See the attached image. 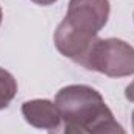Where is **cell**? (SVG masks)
Here are the masks:
<instances>
[{"label":"cell","mask_w":134,"mask_h":134,"mask_svg":"<svg viewBox=\"0 0 134 134\" xmlns=\"http://www.w3.org/2000/svg\"><path fill=\"white\" fill-rule=\"evenodd\" d=\"M109 11V0H70L66 17L55 31L58 52L84 66L100 30L108 22Z\"/></svg>","instance_id":"cell-1"},{"label":"cell","mask_w":134,"mask_h":134,"mask_svg":"<svg viewBox=\"0 0 134 134\" xmlns=\"http://www.w3.org/2000/svg\"><path fill=\"white\" fill-rule=\"evenodd\" d=\"M48 134H86V131H84L81 126L75 125V123L61 120L55 128L48 130Z\"/></svg>","instance_id":"cell-7"},{"label":"cell","mask_w":134,"mask_h":134,"mask_svg":"<svg viewBox=\"0 0 134 134\" xmlns=\"http://www.w3.org/2000/svg\"><path fill=\"white\" fill-rule=\"evenodd\" d=\"M125 97H126V100H130L131 103H134V81L131 84L126 86V89H125Z\"/></svg>","instance_id":"cell-8"},{"label":"cell","mask_w":134,"mask_h":134,"mask_svg":"<svg viewBox=\"0 0 134 134\" xmlns=\"http://www.w3.org/2000/svg\"><path fill=\"white\" fill-rule=\"evenodd\" d=\"M83 67L111 78L128 76L134 73V47L122 39L98 37Z\"/></svg>","instance_id":"cell-3"},{"label":"cell","mask_w":134,"mask_h":134,"mask_svg":"<svg viewBox=\"0 0 134 134\" xmlns=\"http://www.w3.org/2000/svg\"><path fill=\"white\" fill-rule=\"evenodd\" d=\"M133 131H134V111H133Z\"/></svg>","instance_id":"cell-11"},{"label":"cell","mask_w":134,"mask_h":134,"mask_svg":"<svg viewBox=\"0 0 134 134\" xmlns=\"http://www.w3.org/2000/svg\"><path fill=\"white\" fill-rule=\"evenodd\" d=\"M86 133L87 134H126V131L114 119V114L109 112V114L103 115L100 120H97Z\"/></svg>","instance_id":"cell-6"},{"label":"cell","mask_w":134,"mask_h":134,"mask_svg":"<svg viewBox=\"0 0 134 134\" xmlns=\"http://www.w3.org/2000/svg\"><path fill=\"white\" fill-rule=\"evenodd\" d=\"M16 94H17L16 78L8 70L0 67V109L8 108V104L13 101Z\"/></svg>","instance_id":"cell-5"},{"label":"cell","mask_w":134,"mask_h":134,"mask_svg":"<svg viewBox=\"0 0 134 134\" xmlns=\"http://www.w3.org/2000/svg\"><path fill=\"white\" fill-rule=\"evenodd\" d=\"M55 104L59 111L61 120L75 123L84 131H87L103 115L112 112L100 92L84 84L63 87L55 97Z\"/></svg>","instance_id":"cell-2"},{"label":"cell","mask_w":134,"mask_h":134,"mask_svg":"<svg viewBox=\"0 0 134 134\" xmlns=\"http://www.w3.org/2000/svg\"><path fill=\"white\" fill-rule=\"evenodd\" d=\"M2 19H3V13H2V8H0V25H2Z\"/></svg>","instance_id":"cell-10"},{"label":"cell","mask_w":134,"mask_h":134,"mask_svg":"<svg viewBox=\"0 0 134 134\" xmlns=\"http://www.w3.org/2000/svg\"><path fill=\"white\" fill-rule=\"evenodd\" d=\"M22 115L25 117L27 123L37 130H52L61 122L56 104L45 98L25 101L22 104Z\"/></svg>","instance_id":"cell-4"},{"label":"cell","mask_w":134,"mask_h":134,"mask_svg":"<svg viewBox=\"0 0 134 134\" xmlns=\"http://www.w3.org/2000/svg\"><path fill=\"white\" fill-rule=\"evenodd\" d=\"M34 2L36 5H42V6H47V5H53L55 2H58V0H31Z\"/></svg>","instance_id":"cell-9"}]
</instances>
